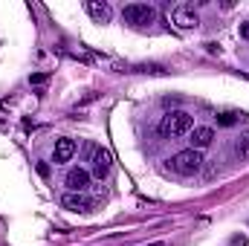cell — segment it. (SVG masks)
I'll return each instance as SVG.
<instances>
[{
    "label": "cell",
    "mask_w": 249,
    "mask_h": 246,
    "mask_svg": "<svg viewBox=\"0 0 249 246\" xmlns=\"http://www.w3.org/2000/svg\"><path fill=\"white\" fill-rule=\"evenodd\" d=\"M96 151H99V145H96V142H87V145H84V159H93Z\"/></svg>",
    "instance_id": "4fadbf2b"
},
{
    "label": "cell",
    "mask_w": 249,
    "mask_h": 246,
    "mask_svg": "<svg viewBox=\"0 0 249 246\" xmlns=\"http://www.w3.org/2000/svg\"><path fill=\"white\" fill-rule=\"evenodd\" d=\"M90 162H93V174L102 180V177H107V171H110V165H113V157H110V151H102V148H99Z\"/></svg>",
    "instance_id": "52a82bcc"
},
{
    "label": "cell",
    "mask_w": 249,
    "mask_h": 246,
    "mask_svg": "<svg viewBox=\"0 0 249 246\" xmlns=\"http://www.w3.org/2000/svg\"><path fill=\"white\" fill-rule=\"evenodd\" d=\"M241 38L249 41V23H241Z\"/></svg>",
    "instance_id": "9a60e30c"
},
{
    "label": "cell",
    "mask_w": 249,
    "mask_h": 246,
    "mask_svg": "<svg viewBox=\"0 0 249 246\" xmlns=\"http://www.w3.org/2000/svg\"><path fill=\"white\" fill-rule=\"evenodd\" d=\"M61 206L64 209H70V211H93V200L87 197V194H78V191H70V194H64L61 197Z\"/></svg>",
    "instance_id": "277c9868"
},
{
    "label": "cell",
    "mask_w": 249,
    "mask_h": 246,
    "mask_svg": "<svg viewBox=\"0 0 249 246\" xmlns=\"http://www.w3.org/2000/svg\"><path fill=\"white\" fill-rule=\"evenodd\" d=\"M171 20L180 26V29H194L197 23H200V18H197V12L191 9V6H177L174 12H171Z\"/></svg>",
    "instance_id": "5b68a950"
},
{
    "label": "cell",
    "mask_w": 249,
    "mask_h": 246,
    "mask_svg": "<svg viewBox=\"0 0 249 246\" xmlns=\"http://www.w3.org/2000/svg\"><path fill=\"white\" fill-rule=\"evenodd\" d=\"M191 127H194V119L188 116L186 110H174V113H168V116L162 119L160 133H162V136H183Z\"/></svg>",
    "instance_id": "7a4b0ae2"
},
{
    "label": "cell",
    "mask_w": 249,
    "mask_h": 246,
    "mask_svg": "<svg viewBox=\"0 0 249 246\" xmlns=\"http://www.w3.org/2000/svg\"><path fill=\"white\" fill-rule=\"evenodd\" d=\"M72 154H75V142H72V139H58V142H55L53 162H55V165H58V162H67Z\"/></svg>",
    "instance_id": "30bf717a"
},
{
    "label": "cell",
    "mask_w": 249,
    "mask_h": 246,
    "mask_svg": "<svg viewBox=\"0 0 249 246\" xmlns=\"http://www.w3.org/2000/svg\"><path fill=\"white\" fill-rule=\"evenodd\" d=\"M235 154H238L241 159H249V133H244V136L235 142Z\"/></svg>",
    "instance_id": "8fae6325"
},
{
    "label": "cell",
    "mask_w": 249,
    "mask_h": 246,
    "mask_svg": "<svg viewBox=\"0 0 249 246\" xmlns=\"http://www.w3.org/2000/svg\"><path fill=\"white\" fill-rule=\"evenodd\" d=\"M232 246H247V238H235V241H232Z\"/></svg>",
    "instance_id": "2e32d148"
},
{
    "label": "cell",
    "mask_w": 249,
    "mask_h": 246,
    "mask_svg": "<svg viewBox=\"0 0 249 246\" xmlns=\"http://www.w3.org/2000/svg\"><path fill=\"white\" fill-rule=\"evenodd\" d=\"M122 18H124V23H130V26H148V23L157 20V9H151L145 3H130V6L122 9Z\"/></svg>",
    "instance_id": "3957f363"
},
{
    "label": "cell",
    "mask_w": 249,
    "mask_h": 246,
    "mask_svg": "<svg viewBox=\"0 0 249 246\" xmlns=\"http://www.w3.org/2000/svg\"><path fill=\"white\" fill-rule=\"evenodd\" d=\"M29 81H32V84H44V81H47V75H44V72H38V75H32Z\"/></svg>",
    "instance_id": "5bb4252c"
},
{
    "label": "cell",
    "mask_w": 249,
    "mask_h": 246,
    "mask_svg": "<svg viewBox=\"0 0 249 246\" xmlns=\"http://www.w3.org/2000/svg\"><path fill=\"white\" fill-rule=\"evenodd\" d=\"M67 185H70L72 191L84 194V191H87V185H90V174H87L84 168H72V171L67 174Z\"/></svg>",
    "instance_id": "ba28073f"
},
{
    "label": "cell",
    "mask_w": 249,
    "mask_h": 246,
    "mask_svg": "<svg viewBox=\"0 0 249 246\" xmlns=\"http://www.w3.org/2000/svg\"><path fill=\"white\" fill-rule=\"evenodd\" d=\"M168 162H171V171H177V174H183V177H191V174H197V171L203 168V154L194 151V148H188V151L174 154Z\"/></svg>",
    "instance_id": "6da1fadb"
},
{
    "label": "cell",
    "mask_w": 249,
    "mask_h": 246,
    "mask_svg": "<svg viewBox=\"0 0 249 246\" xmlns=\"http://www.w3.org/2000/svg\"><path fill=\"white\" fill-rule=\"evenodd\" d=\"M148 246H165V244H148Z\"/></svg>",
    "instance_id": "e0dca14e"
},
{
    "label": "cell",
    "mask_w": 249,
    "mask_h": 246,
    "mask_svg": "<svg viewBox=\"0 0 249 246\" xmlns=\"http://www.w3.org/2000/svg\"><path fill=\"white\" fill-rule=\"evenodd\" d=\"M235 122H238L235 113H220V116H217V124H223V127H229V124H235Z\"/></svg>",
    "instance_id": "7c38bea8"
},
{
    "label": "cell",
    "mask_w": 249,
    "mask_h": 246,
    "mask_svg": "<svg viewBox=\"0 0 249 246\" xmlns=\"http://www.w3.org/2000/svg\"><path fill=\"white\" fill-rule=\"evenodd\" d=\"M188 142H191L194 151H203V148H209L214 142V130L212 127H194L191 136H188Z\"/></svg>",
    "instance_id": "8992f818"
},
{
    "label": "cell",
    "mask_w": 249,
    "mask_h": 246,
    "mask_svg": "<svg viewBox=\"0 0 249 246\" xmlns=\"http://www.w3.org/2000/svg\"><path fill=\"white\" fill-rule=\"evenodd\" d=\"M84 9L90 12V18H93L96 23H107V20H110V6H107V3H99V0H87V3H84Z\"/></svg>",
    "instance_id": "9c48e42d"
}]
</instances>
